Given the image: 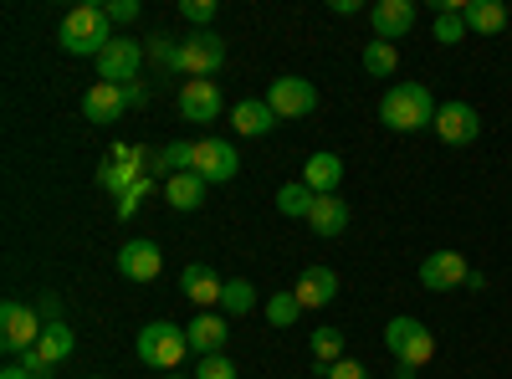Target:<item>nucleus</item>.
I'll return each instance as SVG.
<instances>
[{
	"label": "nucleus",
	"mask_w": 512,
	"mask_h": 379,
	"mask_svg": "<svg viewBox=\"0 0 512 379\" xmlns=\"http://www.w3.org/2000/svg\"><path fill=\"white\" fill-rule=\"evenodd\" d=\"M379 123L395 134H420L436 123V98L425 82H395L390 93L379 98Z\"/></svg>",
	"instance_id": "f257e3e1"
},
{
	"label": "nucleus",
	"mask_w": 512,
	"mask_h": 379,
	"mask_svg": "<svg viewBox=\"0 0 512 379\" xmlns=\"http://www.w3.org/2000/svg\"><path fill=\"white\" fill-rule=\"evenodd\" d=\"M57 41H62V52H72V57H93V62H98V57L108 52V41H113V21H108L103 6H77V11H67Z\"/></svg>",
	"instance_id": "f03ea898"
},
{
	"label": "nucleus",
	"mask_w": 512,
	"mask_h": 379,
	"mask_svg": "<svg viewBox=\"0 0 512 379\" xmlns=\"http://www.w3.org/2000/svg\"><path fill=\"white\" fill-rule=\"evenodd\" d=\"M139 359L149 364V369H164V374H175L180 364H185V354H190V339H185V328L180 323H169V318H154V323H144L139 328Z\"/></svg>",
	"instance_id": "7ed1b4c3"
},
{
	"label": "nucleus",
	"mask_w": 512,
	"mask_h": 379,
	"mask_svg": "<svg viewBox=\"0 0 512 379\" xmlns=\"http://www.w3.org/2000/svg\"><path fill=\"white\" fill-rule=\"evenodd\" d=\"M154 149H144V144H113L108 149V159H103V170H98V185L118 200L123 190H134L144 175H154Z\"/></svg>",
	"instance_id": "20e7f679"
},
{
	"label": "nucleus",
	"mask_w": 512,
	"mask_h": 379,
	"mask_svg": "<svg viewBox=\"0 0 512 379\" xmlns=\"http://www.w3.org/2000/svg\"><path fill=\"white\" fill-rule=\"evenodd\" d=\"M384 349H390L395 364L405 369H425L436 359V339H431V328H425L420 318H390V328H384Z\"/></svg>",
	"instance_id": "39448f33"
},
{
	"label": "nucleus",
	"mask_w": 512,
	"mask_h": 379,
	"mask_svg": "<svg viewBox=\"0 0 512 379\" xmlns=\"http://www.w3.org/2000/svg\"><path fill=\"white\" fill-rule=\"evenodd\" d=\"M226 67V41L216 36V31H190L185 41H180V72L190 77V82H210Z\"/></svg>",
	"instance_id": "423d86ee"
},
{
	"label": "nucleus",
	"mask_w": 512,
	"mask_h": 379,
	"mask_svg": "<svg viewBox=\"0 0 512 379\" xmlns=\"http://www.w3.org/2000/svg\"><path fill=\"white\" fill-rule=\"evenodd\" d=\"M41 313L31 308V303H16V298H6V308H0V349L6 354H31L36 344H41Z\"/></svg>",
	"instance_id": "0eeeda50"
},
{
	"label": "nucleus",
	"mask_w": 512,
	"mask_h": 379,
	"mask_svg": "<svg viewBox=\"0 0 512 379\" xmlns=\"http://www.w3.org/2000/svg\"><path fill=\"white\" fill-rule=\"evenodd\" d=\"M144 41L134 36H113L108 52L98 57V82H118V88H128V82H139V67H144Z\"/></svg>",
	"instance_id": "6e6552de"
},
{
	"label": "nucleus",
	"mask_w": 512,
	"mask_h": 379,
	"mask_svg": "<svg viewBox=\"0 0 512 379\" xmlns=\"http://www.w3.org/2000/svg\"><path fill=\"white\" fill-rule=\"evenodd\" d=\"M267 108L277 113V118H313L318 113V88L308 77H277L272 88H267Z\"/></svg>",
	"instance_id": "1a4fd4ad"
},
{
	"label": "nucleus",
	"mask_w": 512,
	"mask_h": 379,
	"mask_svg": "<svg viewBox=\"0 0 512 379\" xmlns=\"http://www.w3.org/2000/svg\"><path fill=\"white\" fill-rule=\"evenodd\" d=\"M431 129H436V139H441V144L466 149V144H477V139H482V113H477L472 103H441Z\"/></svg>",
	"instance_id": "9d476101"
},
{
	"label": "nucleus",
	"mask_w": 512,
	"mask_h": 379,
	"mask_svg": "<svg viewBox=\"0 0 512 379\" xmlns=\"http://www.w3.org/2000/svg\"><path fill=\"white\" fill-rule=\"evenodd\" d=\"M236 170H241L236 144H226V139H195V175L205 185H226V180H236Z\"/></svg>",
	"instance_id": "9b49d317"
},
{
	"label": "nucleus",
	"mask_w": 512,
	"mask_h": 379,
	"mask_svg": "<svg viewBox=\"0 0 512 379\" xmlns=\"http://www.w3.org/2000/svg\"><path fill=\"white\" fill-rule=\"evenodd\" d=\"M466 277H472V267H466L461 251H431V257L420 262L425 292H456V287H466Z\"/></svg>",
	"instance_id": "f8f14e48"
},
{
	"label": "nucleus",
	"mask_w": 512,
	"mask_h": 379,
	"mask_svg": "<svg viewBox=\"0 0 512 379\" xmlns=\"http://www.w3.org/2000/svg\"><path fill=\"white\" fill-rule=\"evenodd\" d=\"M159 267H164V251H159L149 236L118 246V277H128V282H154Z\"/></svg>",
	"instance_id": "ddd939ff"
},
{
	"label": "nucleus",
	"mask_w": 512,
	"mask_h": 379,
	"mask_svg": "<svg viewBox=\"0 0 512 379\" xmlns=\"http://www.w3.org/2000/svg\"><path fill=\"white\" fill-rule=\"evenodd\" d=\"M415 0H379V6L369 11V26H374V41H390V47H395V41L400 36H410L415 31Z\"/></svg>",
	"instance_id": "4468645a"
},
{
	"label": "nucleus",
	"mask_w": 512,
	"mask_h": 379,
	"mask_svg": "<svg viewBox=\"0 0 512 379\" xmlns=\"http://www.w3.org/2000/svg\"><path fill=\"white\" fill-rule=\"evenodd\" d=\"M221 108H226V98L216 82H180V113L190 123H216Z\"/></svg>",
	"instance_id": "2eb2a0df"
},
{
	"label": "nucleus",
	"mask_w": 512,
	"mask_h": 379,
	"mask_svg": "<svg viewBox=\"0 0 512 379\" xmlns=\"http://www.w3.org/2000/svg\"><path fill=\"white\" fill-rule=\"evenodd\" d=\"M180 292H185L195 308H216L221 292H226V282L216 277V267H210V262H190V267L180 272Z\"/></svg>",
	"instance_id": "dca6fc26"
},
{
	"label": "nucleus",
	"mask_w": 512,
	"mask_h": 379,
	"mask_svg": "<svg viewBox=\"0 0 512 379\" xmlns=\"http://www.w3.org/2000/svg\"><path fill=\"white\" fill-rule=\"evenodd\" d=\"M128 113V98L118 82H93L88 93H82V118L88 123H118Z\"/></svg>",
	"instance_id": "f3484780"
},
{
	"label": "nucleus",
	"mask_w": 512,
	"mask_h": 379,
	"mask_svg": "<svg viewBox=\"0 0 512 379\" xmlns=\"http://www.w3.org/2000/svg\"><path fill=\"white\" fill-rule=\"evenodd\" d=\"M303 185H308L313 195H338V185H344V159L328 154V149L308 154V164H303Z\"/></svg>",
	"instance_id": "a211bd4d"
},
{
	"label": "nucleus",
	"mask_w": 512,
	"mask_h": 379,
	"mask_svg": "<svg viewBox=\"0 0 512 379\" xmlns=\"http://www.w3.org/2000/svg\"><path fill=\"white\" fill-rule=\"evenodd\" d=\"M292 292H297V303H303V308H328L338 298V272L333 267H308L303 277L292 282Z\"/></svg>",
	"instance_id": "6ab92c4d"
},
{
	"label": "nucleus",
	"mask_w": 512,
	"mask_h": 379,
	"mask_svg": "<svg viewBox=\"0 0 512 379\" xmlns=\"http://www.w3.org/2000/svg\"><path fill=\"white\" fill-rule=\"evenodd\" d=\"M226 333H231V323L221 313H195V323H185V339H190V349L200 359L205 354H221L226 349Z\"/></svg>",
	"instance_id": "aec40b11"
},
{
	"label": "nucleus",
	"mask_w": 512,
	"mask_h": 379,
	"mask_svg": "<svg viewBox=\"0 0 512 379\" xmlns=\"http://www.w3.org/2000/svg\"><path fill=\"white\" fill-rule=\"evenodd\" d=\"M231 123H236V134H241V139H262V134L277 129V113L267 108V98H246V103L231 108Z\"/></svg>",
	"instance_id": "412c9836"
},
{
	"label": "nucleus",
	"mask_w": 512,
	"mask_h": 379,
	"mask_svg": "<svg viewBox=\"0 0 512 379\" xmlns=\"http://www.w3.org/2000/svg\"><path fill=\"white\" fill-rule=\"evenodd\" d=\"M308 226H313L318 236H344V231H349V200H344V195H318Z\"/></svg>",
	"instance_id": "4be33fe9"
},
{
	"label": "nucleus",
	"mask_w": 512,
	"mask_h": 379,
	"mask_svg": "<svg viewBox=\"0 0 512 379\" xmlns=\"http://www.w3.org/2000/svg\"><path fill=\"white\" fill-rule=\"evenodd\" d=\"M205 190H210V185H205L195 170L169 175V180H164V200L175 205V210H200V205H205Z\"/></svg>",
	"instance_id": "5701e85b"
},
{
	"label": "nucleus",
	"mask_w": 512,
	"mask_h": 379,
	"mask_svg": "<svg viewBox=\"0 0 512 379\" xmlns=\"http://www.w3.org/2000/svg\"><path fill=\"white\" fill-rule=\"evenodd\" d=\"M466 31H477V36L507 31V6L502 0H466Z\"/></svg>",
	"instance_id": "b1692460"
},
{
	"label": "nucleus",
	"mask_w": 512,
	"mask_h": 379,
	"mask_svg": "<svg viewBox=\"0 0 512 379\" xmlns=\"http://www.w3.org/2000/svg\"><path fill=\"white\" fill-rule=\"evenodd\" d=\"M72 349H77V333H72V323H47V328H41V344H36V354L47 359L52 369H57V364H67V359H72Z\"/></svg>",
	"instance_id": "393cba45"
},
{
	"label": "nucleus",
	"mask_w": 512,
	"mask_h": 379,
	"mask_svg": "<svg viewBox=\"0 0 512 379\" xmlns=\"http://www.w3.org/2000/svg\"><path fill=\"white\" fill-rule=\"evenodd\" d=\"M436 41L441 47L466 41V0H436Z\"/></svg>",
	"instance_id": "a878e982"
},
{
	"label": "nucleus",
	"mask_w": 512,
	"mask_h": 379,
	"mask_svg": "<svg viewBox=\"0 0 512 379\" xmlns=\"http://www.w3.org/2000/svg\"><path fill=\"white\" fill-rule=\"evenodd\" d=\"M313 205H318V195H313L303 180H292V185L277 190V210H282V216H292V221H308Z\"/></svg>",
	"instance_id": "bb28decb"
},
{
	"label": "nucleus",
	"mask_w": 512,
	"mask_h": 379,
	"mask_svg": "<svg viewBox=\"0 0 512 379\" xmlns=\"http://www.w3.org/2000/svg\"><path fill=\"white\" fill-rule=\"evenodd\" d=\"M144 52L159 72H180V36H169V31H154L144 36Z\"/></svg>",
	"instance_id": "cd10ccee"
},
{
	"label": "nucleus",
	"mask_w": 512,
	"mask_h": 379,
	"mask_svg": "<svg viewBox=\"0 0 512 379\" xmlns=\"http://www.w3.org/2000/svg\"><path fill=\"white\" fill-rule=\"evenodd\" d=\"M308 349H313V364H318V369L338 364V359H344V328H313Z\"/></svg>",
	"instance_id": "c85d7f7f"
},
{
	"label": "nucleus",
	"mask_w": 512,
	"mask_h": 379,
	"mask_svg": "<svg viewBox=\"0 0 512 379\" xmlns=\"http://www.w3.org/2000/svg\"><path fill=\"white\" fill-rule=\"evenodd\" d=\"M359 67H364L369 77H395V72H400V52L390 47V41H369L364 57H359Z\"/></svg>",
	"instance_id": "c756f323"
},
{
	"label": "nucleus",
	"mask_w": 512,
	"mask_h": 379,
	"mask_svg": "<svg viewBox=\"0 0 512 379\" xmlns=\"http://www.w3.org/2000/svg\"><path fill=\"white\" fill-rule=\"evenodd\" d=\"M297 318H303L297 292H292V287H287V292H272V298H267V323H272V328H292Z\"/></svg>",
	"instance_id": "7c9ffc66"
},
{
	"label": "nucleus",
	"mask_w": 512,
	"mask_h": 379,
	"mask_svg": "<svg viewBox=\"0 0 512 379\" xmlns=\"http://www.w3.org/2000/svg\"><path fill=\"white\" fill-rule=\"evenodd\" d=\"M221 308H226V318L251 313V308H256V287H251L246 277H231V282H226V292H221Z\"/></svg>",
	"instance_id": "2f4dec72"
},
{
	"label": "nucleus",
	"mask_w": 512,
	"mask_h": 379,
	"mask_svg": "<svg viewBox=\"0 0 512 379\" xmlns=\"http://www.w3.org/2000/svg\"><path fill=\"white\" fill-rule=\"evenodd\" d=\"M149 195H154V175H144L134 190H123V195L113 200V216H118V221H134V216H139V205H144Z\"/></svg>",
	"instance_id": "473e14b6"
},
{
	"label": "nucleus",
	"mask_w": 512,
	"mask_h": 379,
	"mask_svg": "<svg viewBox=\"0 0 512 379\" xmlns=\"http://www.w3.org/2000/svg\"><path fill=\"white\" fill-rule=\"evenodd\" d=\"M216 0H180V16L195 26V31H210V21H216Z\"/></svg>",
	"instance_id": "72a5a7b5"
},
{
	"label": "nucleus",
	"mask_w": 512,
	"mask_h": 379,
	"mask_svg": "<svg viewBox=\"0 0 512 379\" xmlns=\"http://www.w3.org/2000/svg\"><path fill=\"white\" fill-rule=\"evenodd\" d=\"M195 379H236V364H231L226 354H205V359L195 364Z\"/></svg>",
	"instance_id": "f704fd0d"
},
{
	"label": "nucleus",
	"mask_w": 512,
	"mask_h": 379,
	"mask_svg": "<svg viewBox=\"0 0 512 379\" xmlns=\"http://www.w3.org/2000/svg\"><path fill=\"white\" fill-rule=\"evenodd\" d=\"M103 11H108L113 26H128V21H139V0H108Z\"/></svg>",
	"instance_id": "c9c22d12"
},
{
	"label": "nucleus",
	"mask_w": 512,
	"mask_h": 379,
	"mask_svg": "<svg viewBox=\"0 0 512 379\" xmlns=\"http://www.w3.org/2000/svg\"><path fill=\"white\" fill-rule=\"evenodd\" d=\"M323 379H369V369H364L359 359H338V364L323 369Z\"/></svg>",
	"instance_id": "e433bc0d"
},
{
	"label": "nucleus",
	"mask_w": 512,
	"mask_h": 379,
	"mask_svg": "<svg viewBox=\"0 0 512 379\" xmlns=\"http://www.w3.org/2000/svg\"><path fill=\"white\" fill-rule=\"evenodd\" d=\"M36 313H41V323H67V318H62V298H57V292H41Z\"/></svg>",
	"instance_id": "4c0bfd02"
},
{
	"label": "nucleus",
	"mask_w": 512,
	"mask_h": 379,
	"mask_svg": "<svg viewBox=\"0 0 512 379\" xmlns=\"http://www.w3.org/2000/svg\"><path fill=\"white\" fill-rule=\"evenodd\" d=\"M21 364H26V374H31V379H52V364L41 359L36 349H31V354H21Z\"/></svg>",
	"instance_id": "58836bf2"
},
{
	"label": "nucleus",
	"mask_w": 512,
	"mask_h": 379,
	"mask_svg": "<svg viewBox=\"0 0 512 379\" xmlns=\"http://www.w3.org/2000/svg\"><path fill=\"white\" fill-rule=\"evenodd\" d=\"M123 98H128V108H144V103H149V88H144V82H128Z\"/></svg>",
	"instance_id": "ea45409f"
},
{
	"label": "nucleus",
	"mask_w": 512,
	"mask_h": 379,
	"mask_svg": "<svg viewBox=\"0 0 512 379\" xmlns=\"http://www.w3.org/2000/svg\"><path fill=\"white\" fill-rule=\"evenodd\" d=\"M0 379H31V374H26V364H6V369H0Z\"/></svg>",
	"instance_id": "a19ab883"
},
{
	"label": "nucleus",
	"mask_w": 512,
	"mask_h": 379,
	"mask_svg": "<svg viewBox=\"0 0 512 379\" xmlns=\"http://www.w3.org/2000/svg\"><path fill=\"white\" fill-rule=\"evenodd\" d=\"M159 379H185V374H180V369H175V374H159Z\"/></svg>",
	"instance_id": "79ce46f5"
}]
</instances>
